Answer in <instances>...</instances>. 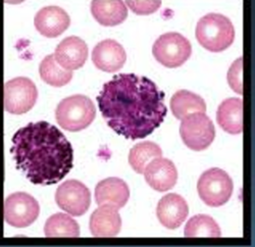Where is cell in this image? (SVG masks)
<instances>
[{"mask_svg":"<svg viewBox=\"0 0 255 247\" xmlns=\"http://www.w3.org/2000/svg\"><path fill=\"white\" fill-rule=\"evenodd\" d=\"M109 127L126 139H143L164 121V93L153 81L135 74H120L106 82L97 96Z\"/></svg>","mask_w":255,"mask_h":247,"instance_id":"1","label":"cell"},{"mask_svg":"<svg viewBox=\"0 0 255 247\" xmlns=\"http://www.w3.org/2000/svg\"><path fill=\"white\" fill-rule=\"evenodd\" d=\"M11 141L16 169L35 185L57 184L74 167L72 144L47 122L28 124L14 133Z\"/></svg>","mask_w":255,"mask_h":247,"instance_id":"2","label":"cell"},{"mask_svg":"<svg viewBox=\"0 0 255 247\" xmlns=\"http://www.w3.org/2000/svg\"><path fill=\"white\" fill-rule=\"evenodd\" d=\"M195 36L198 43L210 52L228 49L235 40V28L231 19L221 13H208L197 23Z\"/></svg>","mask_w":255,"mask_h":247,"instance_id":"3","label":"cell"},{"mask_svg":"<svg viewBox=\"0 0 255 247\" xmlns=\"http://www.w3.org/2000/svg\"><path fill=\"white\" fill-rule=\"evenodd\" d=\"M95 117L96 109L92 100L82 94L62 99L55 110L57 124L69 132H80L88 128Z\"/></svg>","mask_w":255,"mask_h":247,"instance_id":"4","label":"cell"},{"mask_svg":"<svg viewBox=\"0 0 255 247\" xmlns=\"http://www.w3.org/2000/svg\"><path fill=\"white\" fill-rule=\"evenodd\" d=\"M234 184L225 171L212 168L205 171L197 183L200 199L210 208H220L226 204L233 194Z\"/></svg>","mask_w":255,"mask_h":247,"instance_id":"5","label":"cell"},{"mask_svg":"<svg viewBox=\"0 0 255 247\" xmlns=\"http://www.w3.org/2000/svg\"><path fill=\"white\" fill-rule=\"evenodd\" d=\"M152 54L160 65L168 69L183 66L192 54L190 41L182 34L168 32L161 35L153 44Z\"/></svg>","mask_w":255,"mask_h":247,"instance_id":"6","label":"cell"},{"mask_svg":"<svg viewBox=\"0 0 255 247\" xmlns=\"http://www.w3.org/2000/svg\"><path fill=\"white\" fill-rule=\"evenodd\" d=\"M180 135L185 145L194 151L207 149L216 138V128L204 113L188 115L182 120Z\"/></svg>","mask_w":255,"mask_h":247,"instance_id":"7","label":"cell"},{"mask_svg":"<svg viewBox=\"0 0 255 247\" xmlns=\"http://www.w3.org/2000/svg\"><path fill=\"white\" fill-rule=\"evenodd\" d=\"M38 98L34 82L26 77H17L4 84V110L11 115L30 112Z\"/></svg>","mask_w":255,"mask_h":247,"instance_id":"8","label":"cell"},{"mask_svg":"<svg viewBox=\"0 0 255 247\" xmlns=\"http://www.w3.org/2000/svg\"><path fill=\"white\" fill-rule=\"evenodd\" d=\"M38 201L25 192L12 193L4 201L5 223L14 228H27L39 217Z\"/></svg>","mask_w":255,"mask_h":247,"instance_id":"9","label":"cell"},{"mask_svg":"<svg viewBox=\"0 0 255 247\" xmlns=\"http://www.w3.org/2000/svg\"><path fill=\"white\" fill-rule=\"evenodd\" d=\"M58 208L73 217L86 214L91 204V193L87 186L78 180L63 182L55 192Z\"/></svg>","mask_w":255,"mask_h":247,"instance_id":"10","label":"cell"},{"mask_svg":"<svg viewBox=\"0 0 255 247\" xmlns=\"http://www.w3.org/2000/svg\"><path fill=\"white\" fill-rule=\"evenodd\" d=\"M144 178L153 190L165 192L175 187L178 181V171L172 160L158 157L148 163L144 171Z\"/></svg>","mask_w":255,"mask_h":247,"instance_id":"11","label":"cell"},{"mask_svg":"<svg viewBox=\"0 0 255 247\" xmlns=\"http://www.w3.org/2000/svg\"><path fill=\"white\" fill-rule=\"evenodd\" d=\"M88 53V46L83 39L77 36H70L63 39L56 46L54 56L60 67L73 72L85 65Z\"/></svg>","mask_w":255,"mask_h":247,"instance_id":"12","label":"cell"},{"mask_svg":"<svg viewBox=\"0 0 255 247\" xmlns=\"http://www.w3.org/2000/svg\"><path fill=\"white\" fill-rule=\"evenodd\" d=\"M34 25L42 36L56 38L68 30L71 25V17L59 6H45L36 13Z\"/></svg>","mask_w":255,"mask_h":247,"instance_id":"13","label":"cell"},{"mask_svg":"<svg viewBox=\"0 0 255 247\" xmlns=\"http://www.w3.org/2000/svg\"><path fill=\"white\" fill-rule=\"evenodd\" d=\"M127 60V53L124 47L116 40L106 39L99 42L92 51L94 66L106 73L120 71Z\"/></svg>","mask_w":255,"mask_h":247,"instance_id":"14","label":"cell"},{"mask_svg":"<svg viewBox=\"0 0 255 247\" xmlns=\"http://www.w3.org/2000/svg\"><path fill=\"white\" fill-rule=\"evenodd\" d=\"M188 215V203L181 195L176 193H169L163 196L156 208V216L159 223L169 230L181 227Z\"/></svg>","mask_w":255,"mask_h":247,"instance_id":"15","label":"cell"},{"mask_svg":"<svg viewBox=\"0 0 255 247\" xmlns=\"http://www.w3.org/2000/svg\"><path fill=\"white\" fill-rule=\"evenodd\" d=\"M95 201L99 205H110L118 211L123 209L130 198V189L120 178H108L99 182L95 187Z\"/></svg>","mask_w":255,"mask_h":247,"instance_id":"16","label":"cell"},{"mask_svg":"<svg viewBox=\"0 0 255 247\" xmlns=\"http://www.w3.org/2000/svg\"><path fill=\"white\" fill-rule=\"evenodd\" d=\"M89 228L94 237H116L122 229V218L117 209L100 205L90 217Z\"/></svg>","mask_w":255,"mask_h":247,"instance_id":"17","label":"cell"},{"mask_svg":"<svg viewBox=\"0 0 255 247\" xmlns=\"http://www.w3.org/2000/svg\"><path fill=\"white\" fill-rule=\"evenodd\" d=\"M219 126L227 133L238 135L243 132V100L231 97L224 100L217 112Z\"/></svg>","mask_w":255,"mask_h":247,"instance_id":"18","label":"cell"},{"mask_svg":"<svg viewBox=\"0 0 255 247\" xmlns=\"http://www.w3.org/2000/svg\"><path fill=\"white\" fill-rule=\"evenodd\" d=\"M91 13L97 22L104 27H115L124 23L128 16V7L124 1H101L91 2Z\"/></svg>","mask_w":255,"mask_h":247,"instance_id":"19","label":"cell"},{"mask_svg":"<svg viewBox=\"0 0 255 247\" xmlns=\"http://www.w3.org/2000/svg\"><path fill=\"white\" fill-rule=\"evenodd\" d=\"M171 110L178 120L194 113H206V104L202 97L188 90H179L171 98Z\"/></svg>","mask_w":255,"mask_h":247,"instance_id":"20","label":"cell"},{"mask_svg":"<svg viewBox=\"0 0 255 247\" xmlns=\"http://www.w3.org/2000/svg\"><path fill=\"white\" fill-rule=\"evenodd\" d=\"M39 74L42 81L52 87L68 85L73 79V72L63 69L58 65L54 54L44 57L39 66Z\"/></svg>","mask_w":255,"mask_h":247,"instance_id":"21","label":"cell"},{"mask_svg":"<svg viewBox=\"0 0 255 247\" xmlns=\"http://www.w3.org/2000/svg\"><path fill=\"white\" fill-rule=\"evenodd\" d=\"M44 234L47 238H77L80 236V226L69 215L58 213L46 221Z\"/></svg>","mask_w":255,"mask_h":247,"instance_id":"22","label":"cell"},{"mask_svg":"<svg viewBox=\"0 0 255 247\" xmlns=\"http://www.w3.org/2000/svg\"><path fill=\"white\" fill-rule=\"evenodd\" d=\"M162 156V150L156 143L144 141L136 144L130 150L129 163L137 174H144L148 163Z\"/></svg>","mask_w":255,"mask_h":247,"instance_id":"23","label":"cell"},{"mask_svg":"<svg viewBox=\"0 0 255 247\" xmlns=\"http://www.w3.org/2000/svg\"><path fill=\"white\" fill-rule=\"evenodd\" d=\"M184 235L187 238H220L222 232L218 223L211 217L197 215L191 218L186 224Z\"/></svg>","mask_w":255,"mask_h":247,"instance_id":"24","label":"cell"},{"mask_svg":"<svg viewBox=\"0 0 255 247\" xmlns=\"http://www.w3.org/2000/svg\"><path fill=\"white\" fill-rule=\"evenodd\" d=\"M228 83L232 90L243 95V57H239L232 64L228 72Z\"/></svg>","mask_w":255,"mask_h":247,"instance_id":"25","label":"cell"},{"mask_svg":"<svg viewBox=\"0 0 255 247\" xmlns=\"http://www.w3.org/2000/svg\"><path fill=\"white\" fill-rule=\"evenodd\" d=\"M126 5L136 14H151L160 7L161 1H125Z\"/></svg>","mask_w":255,"mask_h":247,"instance_id":"26","label":"cell"}]
</instances>
